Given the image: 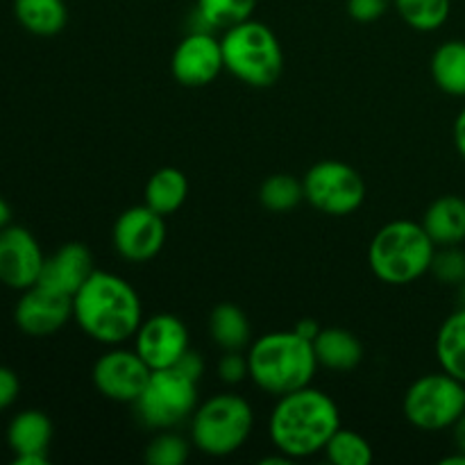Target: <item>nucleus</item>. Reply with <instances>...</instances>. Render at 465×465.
Here are the masks:
<instances>
[{
  "mask_svg": "<svg viewBox=\"0 0 465 465\" xmlns=\"http://www.w3.org/2000/svg\"><path fill=\"white\" fill-rule=\"evenodd\" d=\"M73 318L98 343L118 345L134 339L143 321V307L130 282L114 272L94 271L73 295Z\"/></svg>",
  "mask_w": 465,
  "mask_h": 465,
  "instance_id": "f257e3e1",
  "label": "nucleus"
},
{
  "mask_svg": "<svg viewBox=\"0 0 465 465\" xmlns=\"http://www.w3.org/2000/svg\"><path fill=\"white\" fill-rule=\"evenodd\" d=\"M341 427L334 400L322 391L304 386L282 395L271 413L272 445L289 459H307L325 450Z\"/></svg>",
  "mask_w": 465,
  "mask_h": 465,
  "instance_id": "f03ea898",
  "label": "nucleus"
},
{
  "mask_svg": "<svg viewBox=\"0 0 465 465\" xmlns=\"http://www.w3.org/2000/svg\"><path fill=\"white\" fill-rule=\"evenodd\" d=\"M250 377L266 393L282 398L304 389L316 375L318 359L312 341L291 331H272L250 345Z\"/></svg>",
  "mask_w": 465,
  "mask_h": 465,
  "instance_id": "7ed1b4c3",
  "label": "nucleus"
},
{
  "mask_svg": "<svg viewBox=\"0 0 465 465\" xmlns=\"http://www.w3.org/2000/svg\"><path fill=\"white\" fill-rule=\"evenodd\" d=\"M436 243L422 223L393 221L381 227L368 248V263L386 284H411L430 272Z\"/></svg>",
  "mask_w": 465,
  "mask_h": 465,
  "instance_id": "20e7f679",
  "label": "nucleus"
},
{
  "mask_svg": "<svg viewBox=\"0 0 465 465\" xmlns=\"http://www.w3.org/2000/svg\"><path fill=\"white\" fill-rule=\"evenodd\" d=\"M221 45L225 71H230L236 80L254 89H266L280 80L284 53L275 32L266 23L248 18L239 25L227 27Z\"/></svg>",
  "mask_w": 465,
  "mask_h": 465,
  "instance_id": "39448f33",
  "label": "nucleus"
},
{
  "mask_svg": "<svg viewBox=\"0 0 465 465\" xmlns=\"http://www.w3.org/2000/svg\"><path fill=\"white\" fill-rule=\"evenodd\" d=\"M252 427L254 413L248 400L234 393H221L195 409L191 439L207 457H230L243 448Z\"/></svg>",
  "mask_w": 465,
  "mask_h": 465,
  "instance_id": "423d86ee",
  "label": "nucleus"
},
{
  "mask_svg": "<svg viewBox=\"0 0 465 465\" xmlns=\"http://www.w3.org/2000/svg\"><path fill=\"white\" fill-rule=\"evenodd\" d=\"M198 409V381L177 368L153 371L143 393L134 402L136 418L150 430H171Z\"/></svg>",
  "mask_w": 465,
  "mask_h": 465,
  "instance_id": "0eeeda50",
  "label": "nucleus"
},
{
  "mask_svg": "<svg viewBox=\"0 0 465 465\" xmlns=\"http://www.w3.org/2000/svg\"><path fill=\"white\" fill-rule=\"evenodd\" d=\"M465 411V384L448 372H431L409 386L404 416L416 430H450Z\"/></svg>",
  "mask_w": 465,
  "mask_h": 465,
  "instance_id": "6e6552de",
  "label": "nucleus"
},
{
  "mask_svg": "<svg viewBox=\"0 0 465 465\" xmlns=\"http://www.w3.org/2000/svg\"><path fill=\"white\" fill-rule=\"evenodd\" d=\"M304 198L327 216H350L366 200V182L350 163L325 159L313 163L302 180Z\"/></svg>",
  "mask_w": 465,
  "mask_h": 465,
  "instance_id": "1a4fd4ad",
  "label": "nucleus"
},
{
  "mask_svg": "<svg viewBox=\"0 0 465 465\" xmlns=\"http://www.w3.org/2000/svg\"><path fill=\"white\" fill-rule=\"evenodd\" d=\"M153 368L136 350H109L95 361L94 384L107 400L134 404L148 384Z\"/></svg>",
  "mask_w": 465,
  "mask_h": 465,
  "instance_id": "9d476101",
  "label": "nucleus"
},
{
  "mask_svg": "<svg viewBox=\"0 0 465 465\" xmlns=\"http://www.w3.org/2000/svg\"><path fill=\"white\" fill-rule=\"evenodd\" d=\"M166 243V223L148 204L125 209L114 225V248L127 262H148Z\"/></svg>",
  "mask_w": 465,
  "mask_h": 465,
  "instance_id": "9b49d317",
  "label": "nucleus"
},
{
  "mask_svg": "<svg viewBox=\"0 0 465 465\" xmlns=\"http://www.w3.org/2000/svg\"><path fill=\"white\" fill-rule=\"evenodd\" d=\"M225 71L221 39L212 32H189L171 57V73L182 86H207Z\"/></svg>",
  "mask_w": 465,
  "mask_h": 465,
  "instance_id": "f8f14e48",
  "label": "nucleus"
},
{
  "mask_svg": "<svg viewBox=\"0 0 465 465\" xmlns=\"http://www.w3.org/2000/svg\"><path fill=\"white\" fill-rule=\"evenodd\" d=\"M134 350L153 371L173 368L189 350V331L173 313H157L141 321L134 334Z\"/></svg>",
  "mask_w": 465,
  "mask_h": 465,
  "instance_id": "ddd939ff",
  "label": "nucleus"
},
{
  "mask_svg": "<svg viewBox=\"0 0 465 465\" xmlns=\"http://www.w3.org/2000/svg\"><path fill=\"white\" fill-rule=\"evenodd\" d=\"M44 252L30 230L7 225L0 230V284L25 291L39 282Z\"/></svg>",
  "mask_w": 465,
  "mask_h": 465,
  "instance_id": "4468645a",
  "label": "nucleus"
},
{
  "mask_svg": "<svg viewBox=\"0 0 465 465\" xmlns=\"http://www.w3.org/2000/svg\"><path fill=\"white\" fill-rule=\"evenodd\" d=\"M73 316V298L44 284L23 291L14 309L18 330L27 336H50L62 330Z\"/></svg>",
  "mask_w": 465,
  "mask_h": 465,
  "instance_id": "2eb2a0df",
  "label": "nucleus"
},
{
  "mask_svg": "<svg viewBox=\"0 0 465 465\" xmlns=\"http://www.w3.org/2000/svg\"><path fill=\"white\" fill-rule=\"evenodd\" d=\"M94 254L84 243H66L54 254L44 259V268L36 284L59 291L64 295H75L86 280L94 275Z\"/></svg>",
  "mask_w": 465,
  "mask_h": 465,
  "instance_id": "dca6fc26",
  "label": "nucleus"
},
{
  "mask_svg": "<svg viewBox=\"0 0 465 465\" xmlns=\"http://www.w3.org/2000/svg\"><path fill=\"white\" fill-rule=\"evenodd\" d=\"M7 440L16 465H45L53 440V422L36 409L23 411L9 422Z\"/></svg>",
  "mask_w": 465,
  "mask_h": 465,
  "instance_id": "f3484780",
  "label": "nucleus"
},
{
  "mask_svg": "<svg viewBox=\"0 0 465 465\" xmlns=\"http://www.w3.org/2000/svg\"><path fill=\"white\" fill-rule=\"evenodd\" d=\"M422 227L440 248L465 241V200L459 195H443L427 207Z\"/></svg>",
  "mask_w": 465,
  "mask_h": 465,
  "instance_id": "a211bd4d",
  "label": "nucleus"
},
{
  "mask_svg": "<svg viewBox=\"0 0 465 465\" xmlns=\"http://www.w3.org/2000/svg\"><path fill=\"white\" fill-rule=\"evenodd\" d=\"M318 366H325L330 371L348 372L354 371L363 361V345L352 331L330 327L321 330V334L313 341Z\"/></svg>",
  "mask_w": 465,
  "mask_h": 465,
  "instance_id": "6ab92c4d",
  "label": "nucleus"
},
{
  "mask_svg": "<svg viewBox=\"0 0 465 465\" xmlns=\"http://www.w3.org/2000/svg\"><path fill=\"white\" fill-rule=\"evenodd\" d=\"M14 16L30 35L54 36L66 27L68 9L64 0H14Z\"/></svg>",
  "mask_w": 465,
  "mask_h": 465,
  "instance_id": "aec40b11",
  "label": "nucleus"
},
{
  "mask_svg": "<svg viewBox=\"0 0 465 465\" xmlns=\"http://www.w3.org/2000/svg\"><path fill=\"white\" fill-rule=\"evenodd\" d=\"M186 195H189V182L180 168H159L145 184V204L163 218L175 213L184 204Z\"/></svg>",
  "mask_w": 465,
  "mask_h": 465,
  "instance_id": "412c9836",
  "label": "nucleus"
},
{
  "mask_svg": "<svg viewBox=\"0 0 465 465\" xmlns=\"http://www.w3.org/2000/svg\"><path fill=\"white\" fill-rule=\"evenodd\" d=\"M436 357L448 375L465 384V307L448 316L436 336Z\"/></svg>",
  "mask_w": 465,
  "mask_h": 465,
  "instance_id": "4be33fe9",
  "label": "nucleus"
},
{
  "mask_svg": "<svg viewBox=\"0 0 465 465\" xmlns=\"http://www.w3.org/2000/svg\"><path fill=\"white\" fill-rule=\"evenodd\" d=\"M431 77L448 95L465 98V41H445L431 57Z\"/></svg>",
  "mask_w": 465,
  "mask_h": 465,
  "instance_id": "5701e85b",
  "label": "nucleus"
},
{
  "mask_svg": "<svg viewBox=\"0 0 465 465\" xmlns=\"http://www.w3.org/2000/svg\"><path fill=\"white\" fill-rule=\"evenodd\" d=\"M209 334L225 352H241L250 343L248 316L236 304H218L209 316Z\"/></svg>",
  "mask_w": 465,
  "mask_h": 465,
  "instance_id": "b1692460",
  "label": "nucleus"
},
{
  "mask_svg": "<svg viewBox=\"0 0 465 465\" xmlns=\"http://www.w3.org/2000/svg\"><path fill=\"white\" fill-rule=\"evenodd\" d=\"M398 14L409 27L418 32H434L450 18L452 0H393Z\"/></svg>",
  "mask_w": 465,
  "mask_h": 465,
  "instance_id": "393cba45",
  "label": "nucleus"
},
{
  "mask_svg": "<svg viewBox=\"0 0 465 465\" xmlns=\"http://www.w3.org/2000/svg\"><path fill=\"white\" fill-rule=\"evenodd\" d=\"M257 0H198L195 12L209 30H227L252 18Z\"/></svg>",
  "mask_w": 465,
  "mask_h": 465,
  "instance_id": "a878e982",
  "label": "nucleus"
},
{
  "mask_svg": "<svg viewBox=\"0 0 465 465\" xmlns=\"http://www.w3.org/2000/svg\"><path fill=\"white\" fill-rule=\"evenodd\" d=\"M304 198L302 182L295 180V177L284 175H271L268 180H263L262 189H259V200H262L263 207L268 212L275 213H286L291 209L298 207Z\"/></svg>",
  "mask_w": 465,
  "mask_h": 465,
  "instance_id": "bb28decb",
  "label": "nucleus"
},
{
  "mask_svg": "<svg viewBox=\"0 0 465 465\" xmlns=\"http://www.w3.org/2000/svg\"><path fill=\"white\" fill-rule=\"evenodd\" d=\"M327 459L334 465H371L372 463V448L361 434L352 430H339L325 445Z\"/></svg>",
  "mask_w": 465,
  "mask_h": 465,
  "instance_id": "cd10ccee",
  "label": "nucleus"
},
{
  "mask_svg": "<svg viewBox=\"0 0 465 465\" xmlns=\"http://www.w3.org/2000/svg\"><path fill=\"white\" fill-rule=\"evenodd\" d=\"M189 459V443L177 434H159L145 450L150 465H184Z\"/></svg>",
  "mask_w": 465,
  "mask_h": 465,
  "instance_id": "c85d7f7f",
  "label": "nucleus"
},
{
  "mask_svg": "<svg viewBox=\"0 0 465 465\" xmlns=\"http://www.w3.org/2000/svg\"><path fill=\"white\" fill-rule=\"evenodd\" d=\"M430 272L440 284L461 286L465 282V252L459 250L457 245H448V248L439 250L431 259Z\"/></svg>",
  "mask_w": 465,
  "mask_h": 465,
  "instance_id": "c756f323",
  "label": "nucleus"
},
{
  "mask_svg": "<svg viewBox=\"0 0 465 465\" xmlns=\"http://www.w3.org/2000/svg\"><path fill=\"white\" fill-rule=\"evenodd\" d=\"M218 375L225 384H239L245 377L250 375L248 357H243L241 352H227L225 357L218 363Z\"/></svg>",
  "mask_w": 465,
  "mask_h": 465,
  "instance_id": "7c9ffc66",
  "label": "nucleus"
},
{
  "mask_svg": "<svg viewBox=\"0 0 465 465\" xmlns=\"http://www.w3.org/2000/svg\"><path fill=\"white\" fill-rule=\"evenodd\" d=\"M389 5L391 0H348V12L354 21L372 23L384 16Z\"/></svg>",
  "mask_w": 465,
  "mask_h": 465,
  "instance_id": "2f4dec72",
  "label": "nucleus"
},
{
  "mask_svg": "<svg viewBox=\"0 0 465 465\" xmlns=\"http://www.w3.org/2000/svg\"><path fill=\"white\" fill-rule=\"evenodd\" d=\"M18 391H21V381H18L16 372L12 368L0 366V411L16 402Z\"/></svg>",
  "mask_w": 465,
  "mask_h": 465,
  "instance_id": "473e14b6",
  "label": "nucleus"
},
{
  "mask_svg": "<svg viewBox=\"0 0 465 465\" xmlns=\"http://www.w3.org/2000/svg\"><path fill=\"white\" fill-rule=\"evenodd\" d=\"M173 368H177V371L184 372L186 377H191V380H195V381H200V377H203V372H204L203 357H200V354L191 348L182 354V359Z\"/></svg>",
  "mask_w": 465,
  "mask_h": 465,
  "instance_id": "72a5a7b5",
  "label": "nucleus"
},
{
  "mask_svg": "<svg viewBox=\"0 0 465 465\" xmlns=\"http://www.w3.org/2000/svg\"><path fill=\"white\" fill-rule=\"evenodd\" d=\"M321 330L322 327L318 325V321H313V318H302V321H298L295 322V327H293V331L298 336H302V339H307V341H316V336L321 334Z\"/></svg>",
  "mask_w": 465,
  "mask_h": 465,
  "instance_id": "f704fd0d",
  "label": "nucleus"
},
{
  "mask_svg": "<svg viewBox=\"0 0 465 465\" xmlns=\"http://www.w3.org/2000/svg\"><path fill=\"white\" fill-rule=\"evenodd\" d=\"M454 145H457V153L461 154L465 162V107L459 112L457 121H454Z\"/></svg>",
  "mask_w": 465,
  "mask_h": 465,
  "instance_id": "c9c22d12",
  "label": "nucleus"
},
{
  "mask_svg": "<svg viewBox=\"0 0 465 465\" xmlns=\"http://www.w3.org/2000/svg\"><path fill=\"white\" fill-rule=\"evenodd\" d=\"M452 434H454V445H457L459 452H465V411L452 425Z\"/></svg>",
  "mask_w": 465,
  "mask_h": 465,
  "instance_id": "e433bc0d",
  "label": "nucleus"
},
{
  "mask_svg": "<svg viewBox=\"0 0 465 465\" xmlns=\"http://www.w3.org/2000/svg\"><path fill=\"white\" fill-rule=\"evenodd\" d=\"M7 225H12V209H9V204L0 198V230H5Z\"/></svg>",
  "mask_w": 465,
  "mask_h": 465,
  "instance_id": "4c0bfd02",
  "label": "nucleus"
},
{
  "mask_svg": "<svg viewBox=\"0 0 465 465\" xmlns=\"http://www.w3.org/2000/svg\"><path fill=\"white\" fill-rule=\"evenodd\" d=\"M440 465H465V452H454L450 454V457H445L443 461H440Z\"/></svg>",
  "mask_w": 465,
  "mask_h": 465,
  "instance_id": "58836bf2",
  "label": "nucleus"
},
{
  "mask_svg": "<svg viewBox=\"0 0 465 465\" xmlns=\"http://www.w3.org/2000/svg\"><path fill=\"white\" fill-rule=\"evenodd\" d=\"M461 295H463V302H465V282L461 284Z\"/></svg>",
  "mask_w": 465,
  "mask_h": 465,
  "instance_id": "ea45409f",
  "label": "nucleus"
}]
</instances>
